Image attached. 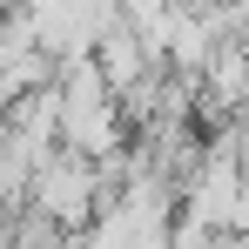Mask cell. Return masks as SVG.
I'll list each match as a JSON object with an SVG mask.
<instances>
[{
	"mask_svg": "<svg viewBox=\"0 0 249 249\" xmlns=\"http://www.w3.org/2000/svg\"><path fill=\"white\" fill-rule=\"evenodd\" d=\"M94 196H101V175H94L88 155H47L34 168V189H27V202L41 209L54 229H74L88 209H94Z\"/></svg>",
	"mask_w": 249,
	"mask_h": 249,
	"instance_id": "cell-1",
	"label": "cell"
}]
</instances>
